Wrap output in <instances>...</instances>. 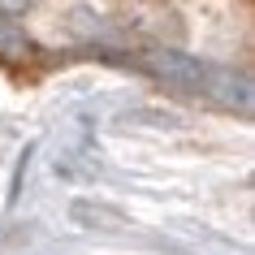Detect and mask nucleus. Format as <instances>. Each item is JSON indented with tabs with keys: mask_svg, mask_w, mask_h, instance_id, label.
Wrapping results in <instances>:
<instances>
[{
	"mask_svg": "<svg viewBox=\"0 0 255 255\" xmlns=\"http://www.w3.org/2000/svg\"><path fill=\"white\" fill-rule=\"evenodd\" d=\"M30 0H0V13H22Z\"/></svg>",
	"mask_w": 255,
	"mask_h": 255,
	"instance_id": "f257e3e1",
	"label": "nucleus"
}]
</instances>
